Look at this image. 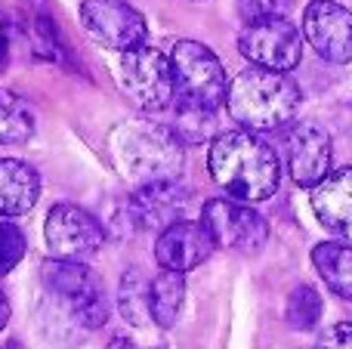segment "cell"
Masks as SVG:
<instances>
[{
    "instance_id": "obj_13",
    "label": "cell",
    "mask_w": 352,
    "mask_h": 349,
    "mask_svg": "<svg viewBox=\"0 0 352 349\" xmlns=\"http://www.w3.org/2000/svg\"><path fill=\"white\" fill-rule=\"evenodd\" d=\"M213 238L204 223L198 220H176L167 229H161L155 241V260L161 269L170 272H192L201 263H207L213 254Z\"/></svg>"
},
{
    "instance_id": "obj_11",
    "label": "cell",
    "mask_w": 352,
    "mask_h": 349,
    "mask_svg": "<svg viewBox=\"0 0 352 349\" xmlns=\"http://www.w3.org/2000/svg\"><path fill=\"white\" fill-rule=\"evenodd\" d=\"M331 136L316 121H291L285 127V161L297 185L316 189L331 173Z\"/></svg>"
},
{
    "instance_id": "obj_17",
    "label": "cell",
    "mask_w": 352,
    "mask_h": 349,
    "mask_svg": "<svg viewBox=\"0 0 352 349\" xmlns=\"http://www.w3.org/2000/svg\"><path fill=\"white\" fill-rule=\"evenodd\" d=\"M312 266L324 288L334 291L340 300L352 303V245L346 241H322L312 247Z\"/></svg>"
},
{
    "instance_id": "obj_4",
    "label": "cell",
    "mask_w": 352,
    "mask_h": 349,
    "mask_svg": "<svg viewBox=\"0 0 352 349\" xmlns=\"http://www.w3.org/2000/svg\"><path fill=\"white\" fill-rule=\"evenodd\" d=\"M43 297L53 306L56 322L80 331H96L109 319V300L99 275L84 266V260H47L41 269Z\"/></svg>"
},
{
    "instance_id": "obj_21",
    "label": "cell",
    "mask_w": 352,
    "mask_h": 349,
    "mask_svg": "<svg viewBox=\"0 0 352 349\" xmlns=\"http://www.w3.org/2000/svg\"><path fill=\"white\" fill-rule=\"evenodd\" d=\"M173 130L182 142H207L217 130V111L201 109V105L176 102V121Z\"/></svg>"
},
{
    "instance_id": "obj_19",
    "label": "cell",
    "mask_w": 352,
    "mask_h": 349,
    "mask_svg": "<svg viewBox=\"0 0 352 349\" xmlns=\"http://www.w3.org/2000/svg\"><path fill=\"white\" fill-rule=\"evenodd\" d=\"M186 303V282L182 272H158L152 278V322L158 328H173Z\"/></svg>"
},
{
    "instance_id": "obj_18",
    "label": "cell",
    "mask_w": 352,
    "mask_h": 349,
    "mask_svg": "<svg viewBox=\"0 0 352 349\" xmlns=\"http://www.w3.org/2000/svg\"><path fill=\"white\" fill-rule=\"evenodd\" d=\"M118 309L127 325H152V278L142 269H127L118 284Z\"/></svg>"
},
{
    "instance_id": "obj_23",
    "label": "cell",
    "mask_w": 352,
    "mask_h": 349,
    "mask_svg": "<svg viewBox=\"0 0 352 349\" xmlns=\"http://www.w3.org/2000/svg\"><path fill=\"white\" fill-rule=\"evenodd\" d=\"M25 232L12 223H0V275H10L25 257Z\"/></svg>"
},
{
    "instance_id": "obj_14",
    "label": "cell",
    "mask_w": 352,
    "mask_h": 349,
    "mask_svg": "<svg viewBox=\"0 0 352 349\" xmlns=\"http://www.w3.org/2000/svg\"><path fill=\"white\" fill-rule=\"evenodd\" d=\"M312 210L334 238L352 245V167L331 170L312 189Z\"/></svg>"
},
{
    "instance_id": "obj_5",
    "label": "cell",
    "mask_w": 352,
    "mask_h": 349,
    "mask_svg": "<svg viewBox=\"0 0 352 349\" xmlns=\"http://www.w3.org/2000/svg\"><path fill=\"white\" fill-rule=\"evenodd\" d=\"M170 68H173V99L186 105H201L213 109L226 102L229 80L226 68L217 59L210 47L198 41H176L170 49Z\"/></svg>"
},
{
    "instance_id": "obj_28",
    "label": "cell",
    "mask_w": 352,
    "mask_h": 349,
    "mask_svg": "<svg viewBox=\"0 0 352 349\" xmlns=\"http://www.w3.org/2000/svg\"><path fill=\"white\" fill-rule=\"evenodd\" d=\"M6 49H10V41H6V31H3V25H0V68H3V62H6Z\"/></svg>"
},
{
    "instance_id": "obj_1",
    "label": "cell",
    "mask_w": 352,
    "mask_h": 349,
    "mask_svg": "<svg viewBox=\"0 0 352 349\" xmlns=\"http://www.w3.org/2000/svg\"><path fill=\"white\" fill-rule=\"evenodd\" d=\"M207 167L213 183L226 195L248 204L272 198L281 183V164L275 148L260 139V133H250L244 127L213 136Z\"/></svg>"
},
{
    "instance_id": "obj_6",
    "label": "cell",
    "mask_w": 352,
    "mask_h": 349,
    "mask_svg": "<svg viewBox=\"0 0 352 349\" xmlns=\"http://www.w3.org/2000/svg\"><path fill=\"white\" fill-rule=\"evenodd\" d=\"M118 84L136 109L164 111L173 102L170 56H164L161 49L148 47V43L124 49L121 59H118Z\"/></svg>"
},
{
    "instance_id": "obj_22",
    "label": "cell",
    "mask_w": 352,
    "mask_h": 349,
    "mask_svg": "<svg viewBox=\"0 0 352 349\" xmlns=\"http://www.w3.org/2000/svg\"><path fill=\"white\" fill-rule=\"evenodd\" d=\"M285 319L294 331H309V328H316L318 319H322V297H318V291L309 288V284L294 288L291 297H287Z\"/></svg>"
},
{
    "instance_id": "obj_27",
    "label": "cell",
    "mask_w": 352,
    "mask_h": 349,
    "mask_svg": "<svg viewBox=\"0 0 352 349\" xmlns=\"http://www.w3.org/2000/svg\"><path fill=\"white\" fill-rule=\"evenodd\" d=\"M105 349H140L133 344V340H127V337H115V340H109V346Z\"/></svg>"
},
{
    "instance_id": "obj_3",
    "label": "cell",
    "mask_w": 352,
    "mask_h": 349,
    "mask_svg": "<svg viewBox=\"0 0 352 349\" xmlns=\"http://www.w3.org/2000/svg\"><path fill=\"white\" fill-rule=\"evenodd\" d=\"M226 109L232 121L250 133H275L294 121L300 109V87L287 71L250 65L229 84Z\"/></svg>"
},
{
    "instance_id": "obj_24",
    "label": "cell",
    "mask_w": 352,
    "mask_h": 349,
    "mask_svg": "<svg viewBox=\"0 0 352 349\" xmlns=\"http://www.w3.org/2000/svg\"><path fill=\"white\" fill-rule=\"evenodd\" d=\"M291 10H294V0H238V12L244 16V22L278 19V16H287Z\"/></svg>"
},
{
    "instance_id": "obj_2",
    "label": "cell",
    "mask_w": 352,
    "mask_h": 349,
    "mask_svg": "<svg viewBox=\"0 0 352 349\" xmlns=\"http://www.w3.org/2000/svg\"><path fill=\"white\" fill-rule=\"evenodd\" d=\"M111 155L115 164L130 183L152 185L179 179L186 164V142L176 136L173 127L155 121H127L118 124L111 133Z\"/></svg>"
},
{
    "instance_id": "obj_10",
    "label": "cell",
    "mask_w": 352,
    "mask_h": 349,
    "mask_svg": "<svg viewBox=\"0 0 352 349\" xmlns=\"http://www.w3.org/2000/svg\"><path fill=\"white\" fill-rule=\"evenodd\" d=\"M43 238L53 257L87 260L105 245V229L90 210L78 204H56L43 223Z\"/></svg>"
},
{
    "instance_id": "obj_9",
    "label": "cell",
    "mask_w": 352,
    "mask_h": 349,
    "mask_svg": "<svg viewBox=\"0 0 352 349\" xmlns=\"http://www.w3.org/2000/svg\"><path fill=\"white\" fill-rule=\"evenodd\" d=\"M80 22L87 34L109 49H133L148 41V25L136 6L127 0H84L80 3Z\"/></svg>"
},
{
    "instance_id": "obj_26",
    "label": "cell",
    "mask_w": 352,
    "mask_h": 349,
    "mask_svg": "<svg viewBox=\"0 0 352 349\" xmlns=\"http://www.w3.org/2000/svg\"><path fill=\"white\" fill-rule=\"evenodd\" d=\"M6 322H10V300H6L3 291H0V331L6 328Z\"/></svg>"
},
{
    "instance_id": "obj_7",
    "label": "cell",
    "mask_w": 352,
    "mask_h": 349,
    "mask_svg": "<svg viewBox=\"0 0 352 349\" xmlns=\"http://www.w3.org/2000/svg\"><path fill=\"white\" fill-rule=\"evenodd\" d=\"M201 223L207 226L217 247L248 254V257L260 254L269 241V223L248 201H235V198H210V201H204Z\"/></svg>"
},
{
    "instance_id": "obj_20",
    "label": "cell",
    "mask_w": 352,
    "mask_h": 349,
    "mask_svg": "<svg viewBox=\"0 0 352 349\" xmlns=\"http://www.w3.org/2000/svg\"><path fill=\"white\" fill-rule=\"evenodd\" d=\"M34 136V111L12 90H0V146H22Z\"/></svg>"
},
{
    "instance_id": "obj_25",
    "label": "cell",
    "mask_w": 352,
    "mask_h": 349,
    "mask_svg": "<svg viewBox=\"0 0 352 349\" xmlns=\"http://www.w3.org/2000/svg\"><path fill=\"white\" fill-rule=\"evenodd\" d=\"M318 349H352V322H340V325L328 328L324 337L318 340Z\"/></svg>"
},
{
    "instance_id": "obj_8",
    "label": "cell",
    "mask_w": 352,
    "mask_h": 349,
    "mask_svg": "<svg viewBox=\"0 0 352 349\" xmlns=\"http://www.w3.org/2000/svg\"><path fill=\"white\" fill-rule=\"evenodd\" d=\"M238 49L250 65L272 68V71H291L303 59V37H300L297 25L287 22V16L254 19L238 34Z\"/></svg>"
},
{
    "instance_id": "obj_15",
    "label": "cell",
    "mask_w": 352,
    "mask_h": 349,
    "mask_svg": "<svg viewBox=\"0 0 352 349\" xmlns=\"http://www.w3.org/2000/svg\"><path fill=\"white\" fill-rule=\"evenodd\" d=\"M186 204H188V192L176 179L140 185L136 195L130 198V220L142 229H167L170 223L182 220Z\"/></svg>"
},
{
    "instance_id": "obj_16",
    "label": "cell",
    "mask_w": 352,
    "mask_h": 349,
    "mask_svg": "<svg viewBox=\"0 0 352 349\" xmlns=\"http://www.w3.org/2000/svg\"><path fill=\"white\" fill-rule=\"evenodd\" d=\"M41 198V177L19 158L0 161V216H22Z\"/></svg>"
},
{
    "instance_id": "obj_12",
    "label": "cell",
    "mask_w": 352,
    "mask_h": 349,
    "mask_svg": "<svg viewBox=\"0 0 352 349\" xmlns=\"http://www.w3.org/2000/svg\"><path fill=\"white\" fill-rule=\"evenodd\" d=\"M303 37L324 62L352 59V12L334 0H312L303 10Z\"/></svg>"
}]
</instances>
